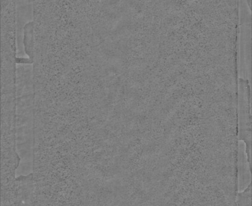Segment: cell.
I'll return each instance as SVG.
<instances>
[{
  "label": "cell",
  "mask_w": 252,
  "mask_h": 206,
  "mask_svg": "<svg viewBox=\"0 0 252 206\" xmlns=\"http://www.w3.org/2000/svg\"><path fill=\"white\" fill-rule=\"evenodd\" d=\"M17 147L23 157H31L34 149V97L33 70L31 65L18 64L17 69Z\"/></svg>",
  "instance_id": "obj_1"
},
{
  "label": "cell",
  "mask_w": 252,
  "mask_h": 206,
  "mask_svg": "<svg viewBox=\"0 0 252 206\" xmlns=\"http://www.w3.org/2000/svg\"><path fill=\"white\" fill-rule=\"evenodd\" d=\"M237 110L238 139L245 145L248 162L251 165V92L248 78H238Z\"/></svg>",
  "instance_id": "obj_2"
},
{
  "label": "cell",
  "mask_w": 252,
  "mask_h": 206,
  "mask_svg": "<svg viewBox=\"0 0 252 206\" xmlns=\"http://www.w3.org/2000/svg\"><path fill=\"white\" fill-rule=\"evenodd\" d=\"M34 191L33 173L16 178L15 206H32Z\"/></svg>",
  "instance_id": "obj_3"
},
{
  "label": "cell",
  "mask_w": 252,
  "mask_h": 206,
  "mask_svg": "<svg viewBox=\"0 0 252 206\" xmlns=\"http://www.w3.org/2000/svg\"><path fill=\"white\" fill-rule=\"evenodd\" d=\"M24 44L27 55L34 62V43L33 26L32 23L27 24L24 28Z\"/></svg>",
  "instance_id": "obj_4"
}]
</instances>
